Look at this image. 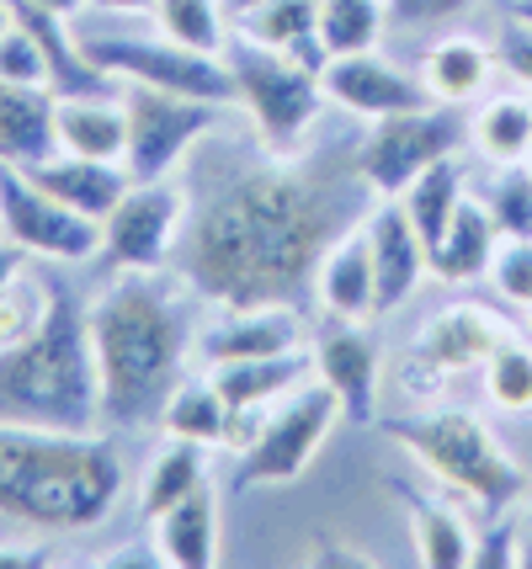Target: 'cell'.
<instances>
[{"label":"cell","mask_w":532,"mask_h":569,"mask_svg":"<svg viewBox=\"0 0 532 569\" xmlns=\"http://www.w3.org/2000/svg\"><path fill=\"white\" fill-rule=\"evenodd\" d=\"M357 149L325 154H229L224 176L187 198L177 267L219 309L299 303L320 277L325 250L352 229L368 202Z\"/></svg>","instance_id":"6da1fadb"},{"label":"cell","mask_w":532,"mask_h":569,"mask_svg":"<svg viewBox=\"0 0 532 569\" xmlns=\"http://www.w3.org/2000/svg\"><path fill=\"white\" fill-rule=\"evenodd\" d=\"M86 320L102 372V426H160V410L181 389L198 347L192 309L177 288L154 282V272H118L86 303Z\"/></svg>","instance_id":"7a4b0ae2"},{"label":"cell","mask_w":532,"mask_h":569,"mask_svg":"<svg viewBox=\"0 0 532 569\" xmlns=\"http://www.w3.org/2000/svg\"><path fill=\"white\" fill-rule=\"evenodd\" d=\"M123 458L97 431L0 421V517L32 532H80L118 506Z\"/></svg>","instance_id":"3957f363"},{"label":"cell","mask_w":532,"mask_h":569,"mask_svg":"<svg viewBox=\"0 0 532 569\" xmlns=\"http://www.w3.org/2000/svg\"><path fill=\"white\" fill-rule=\"evenodd\" d=\"M0 421L38 431H97L102 372L91 320L64 282H49V315L17 347H0Z\"/></svg>","instance_id":"277c9868"},{"label":"cell","mask_w":532,"mask_h":569,"mask_svg":"<svg viewBox=\"0 0 532 569\" xmlns=\"http://www.w3.org/2000/svg\"><path fill=\"white\" fill-rule=\"evenodd\" d=\"M389 437L421 458V469L448 479L453 490L480 506L484 517H506L528 496V473L506 447L490 437V426L463 416V410H436V416H410L389 421Z\"/></svg>","instance_id":"5b68a950"},{"label":"cell","mask_w":532,"mask_h":569,"mask_svg":"<svg viewBox=\"0 0 532 569\" xmlns=\"http://www.w3.org/2000/svg\"><path fill=\"white\" fill-rule=\"evenodd\" d=\"M224 64L234 74V101L251 112L255 133H261V149L299 154L309 123L320 118V101H325L320 74L299 59H288L282 49L245 38V32L224 38Z\"/></svg>","instance_id":"8992f818"},{"label":"cell","mask_w":532,"mask_h":569,"mask_svg":"<svg viewBox=\"0 0 532 569\" xmlns=\"http://www.w3.org/2000/svg\"><path fill=\"white\" fill-rule=\"evenodd\" d=\"M118 97H123L128 112L123 171L133 181L171 176L187 160V149L219 128V101L177 97V91H160V86H139V80H123Z\"/></svg>","instance_id":"52a82bcc"},{"label":"cell","mask_w":532,"mask_h":569,"mask_svg":"<svg viewBox=\"0 0 532 569\" xmlns=\"http://www.w3.org/2000/svg\"><path fill=\"white\" fill-rule=\"evenodd\" d=\"M80 53L112 80H139V86H160L177 97L219 101V107L234 101V74H229L224 53L181 49L171 38H118V32L80 38Z\"/></svg>","instance_id":"ba28073f"},{"label":"cell","mask_w":532,"mask_h":569,"mask_svg":"<svg viewBox=\"0 0 532 569\" xmlns=\"http://www.w3.org/2000/svg\"><path fill=\"white\" fill-rule=\"evenodd\" d=\"M341 416V399L330 395V383L320 389H299L282 405L278 416H267L245 452H240V473L234 490H255V485H293L299 473L314 463V452L325 447L330 426Z\"/></svg>","instance_id":"9c48e42d"},{"label":"cell","mask_w":532,"mask_h":569,"mask_svg":"<svg viewBox=\"0 0 532 569\" xmlns=\"http://www.w3.org/2000/svg\"><path fill=\"white\" fill-rule=\"evenodd\" d=\"M181 223H187V187H177L171 176L133 181L102 219V261L112 272H160L177 256Z\"/></svg>","instance_id":"30bf717a"},{"label":"cell","mask_w":532,"mask_h":569,"mask_svg":"<svg viewBox=\"0 0 532 569\" xmlns=\"http://www.w3.org/2000/svg\"><path fill=\"white\" fill-rule=\"evenodd\" d=\"M463 144V118L458 112H436V107H415L400 118H379V128L357 144V166L368 176V187L379 198H405L415 176L448 160Z\"/></svg>","instance_id":"8fae6325"},{"label":"cell","mask_w":532,"mask_h":569,"mask_svg":"<svg viewBox=\"0 0 532 569\" xmlns=\"http://www.w3.org/2000/svg\"><path fill=\"white\" fill-rule=\"evenodd\" d=\"M0 234L17 240L27 256H49V261H86L102 250V223L49 198L11 160H0Z\"/></svg>","instance_id":"7c38bea8"},{"label":"cell","mask_w":532,"mask_h":569,"mask_svg":"<svg viewBox=\"0 0 532 569\" xmlns=\"http://www.w3.org/2000/svg\"><path fill=\"white\" fill-rule=\"evenodd\" d=\"M320 86L335 107H347L357 118H400V112H415V107H431V91L421 80H410L405 70L383 64L373 53H335L325 70H320Z\"/></svg>","instance_id":"4fadbf2b"},{"label":"cell","mask_w":532,"mask_h":569,"mask_svg":"<svg viewBox=\"0 0 532 569\" xmlns=\"http://www.w3.org/2000/svg\"><path fill=\"white\" fill-rule=\"evenodd\" d=\"M314 372H320V383H330V395L341 399L347 421L357 426L373 421V405H379V347L362 330V320H335L320 330Z\"/></svg>","instance_id":"5bb4252c"},{"label":"cell","mask_w":532,"mask_h":569,"mask_svg":"<svg viewBox=\"0 0 532 569\" xmlns=\"http://www.w3.org/2000/svg\"><path fill=\"white\" fill-rule=\"evenodd\" d=\"M368 246H373V272H379V315L383 309H394V303H405L415 288H421V277L431 272V256H426V240L415 234V223H410L405 202H379L373 213H368Z\"/></svg>","instance_id":"9a60e30c"},{"label":"cell","mask_w":532,"mask_h":569,"mask_svg":"<svg viewBox=\"0 0 532 569\" xmlns=\"http://www.w3.org/2000/svg\"><path fill=\"white\" fill-rule=\"evenodd\" d=\"M299 347V315L293 303H267V309H224V320L198 330V357L208 368L219 362H251V357H278Z\"/></svg>","instance_id":"2e32d148"},{"label":"cell","mask_w":532,"mask_h":569,"mask_svg":"<svg viewBox=\"0 0 532 569\" xmlns=\"http://www.w3.org/2000/svg\"><path fill=\"white\" fill-rule=\"evenodd\" d=\"M49 198H59L64 208H76L86 219L102 223L118 198H123L128 187H133V176L118 166V160H86V154H49V160H38V166H22Z\"/></svg>","instance_id":"e0dca14e"},{"label":"cell","mask_w":532,"mask_h":569,"mask_svg":"<svg viewBox=\"0 0 532 569\" xmlns=\"http://www.w3.org/2000/svg\"><path fill=\"white\" fill-rule=\"evenodd\" d=\"M495 330L484 320L480 309H448L421 330V341L410 351V368L431 372V378H453V372H474L490 362L495 351Z\"/></svg>","instance_id":"ac0fdd59"},{"label":"cell","mask_w":532,"mask_h":569,"mask_svg":"<svg viewBox=\"0 0 532 569\" xmlns=\"http://www.w3.org/2000/svg\"><path fill=\"white\" fill-rule=\"evenodd\" d=\"M314 288H320V298H325V309L335 320H368V315H379V272H373L368 229H347L325 250Z\"/></svg>","instance_id":"d6986e66"},{"label":"cell","mask_w":532,"mask_h":569,"mask_svg":"<svg viewBox=\"0 0 532 569\" xmlns=\"http://www.w3.org/2000/svg\"><path fill=\"white\" fill-rule=\"evenodd\" d=\"M154 553L171 569H213L219 565V500L198 485L187 500L154 517Z\"/></svg>","instance_id":"ffe728a7"},{"label":"cell","mask_w":532,"mask_h":569,"mask_svg":"<svg viewBox=\"0 0 532 569\" xmlns=\"http://www.w3.org/2000/svg\"><path fill=\"white\" fill-rule=\"evenodd\" d=\"M53 101L59 97L49 86H11V80H0V160L38 166V160L59 154Z\"/></svg>","instance_id":"44dd1931"},{"label":"cell","mask_w":532,"mask_h":569,"mask_svg":"<svg viewBox=\"0 0 532 569\" xmlns=\"http://www.w3.org/2000/svg\"><path fill=\"white\" fill-rule=\"evenodd\" d=\"M309 378V351H278V357H251V362H219L213 389L224 395L229 416H261L272 399L293 395Z\"/></svg>","instance_id":"7402d4cb"},{"label":"cell","mask_w":532,"mask_h":569,"mask_svg":"<svg viewBox=\"0 0 532 569\" xmlns=\"http://www.w3.org/2000/svg\"><path fill=\"white\" fill-rule=\"evenodd\" d=\"M53 128H59V149L64 154L118 160L123 166V149H128L123 97H59L53 101Z\"/></svg>","instance_id":"603a6c76"},{"label":"cell","mask_w":532,"mask_h":569,"mask_svg":"<svg viewBox=\"0 0 532 569\" xmlns=\"http://www.w3.org/2000/svg\"><path fill=\"white\" fill-rule=\"evenodd\" d=\"M240 32L267 43V49H282L288 59H299L320 74L330 64L325 43H320V0H267L255 6L251 17H240Z\"/></svg>","instance_id":"cb8c5ba5"},{"label":"cell","mask_w":532,"mask_h":569,"mask_svg":"<svg viewBox=\"0 0 532 569\" xmlns=\"http://www.w3.org/2000/svg\"><path fill=\"white\" fill-rule=\"evenodd\" d=\"M383 490L405 506L421 565H426V569H463V565H474V543H469V532L458 527L453 511H442L436 500H426L421 490H410V485H400V479H389Z\"/></svg>","instance_id":"d4e9b609"},{"label":"cell","mask_w":532,"mask_h":569,"mask_svg":"<svg viewBox=\"0 0 532 569\" xmlns=\"http://www.w3.org/2000/svg\"><path fill=\"white\" fill-rule=\"evenodd\" d=\"M495 234H501V229H495L484 202H458L442 246L431 250V272L442 277V282H474V277L490 272V261H495Z\"/></svg>","instance_id":"484cf974"},{"label":"cell","mask_w":532,"mask_h":569,"mask_svg":"<svg viewBox=\"0 0 532 569\" xmlns=\"http://www.w3.org/2000/svg\"><path fill=\"white\" fill-rule=\"evenodd\" d=\"M400 202H405L410 223H415V234L426 240V256H431V250L442 246V234H448V223H453L458 202H463V171H458L453 154L436 160V166H426V171L405 187Z\"/></svg>","instance_id":"4316f807"},{"label":"cell","mask_w":532,"mask_h":569,"mask_svg":"<svg viewBox=\"0 0 532 569\" xmlns=\"http://www.w3.org/2000/svg\"><path fill=\"white\" fill-rule=\"evenodd\" d=\"M490 80V49L474 38H448L421 59V86L442 101H469L484 91Z\"/></svg>","instance_id":"83f0119b"},{"label":"cell","mask_w":532,"mask_h":569,"mask_svg":"<svg viewBox=\"0 0 532 569\" xmlns=\"http://www.w3.org/2000/svg\"><path fill=\"white\" fill-rule=\"evenodd\" d=\"M160 431L165 437H187V442H224L229 437V405L224 395L213 389V378L208 383H187L181 378V389L165 399V410H160Z\"/></svg>","instance_id":"f1b7e54d"},{"label":"cell","mask_w":532,"mask_h":569,"mask_svg":"<svg viewBox=\"0 0 532 569\" xmlns=\"http://www.w3.org/2000/svg\"><path fill=\"white\" fill-rule=\"evenodd\" d=\"M203 485V442H187V437H171L160 447V458L144 473V517H160L171 511L177 500H187Z\"/></svg>","instance_id":"f546056e"},{"label":"cell","mask_w":532,"mask_h":569,"mask_svg":"<svg viewBox=\"0 0 532 569\" xmlns=\"http://www.w3.org/2000/svg\"><path fill=\"white\" fill-rule=\"evenodd\" d=\"M474 144H480L484 160L516 166L532 149V101H522V97L484 101V112L474 118Z\"/></svg>","instance_id":"4dcf8cb0"},{"label":"cell","mask_w":532,"mask_h":569,"mask_svg":"<svg viewBox=\"0 0 532 569\" xmlns=\"http://www.w3.org/2000/svg\"><path fill=\"white\" fill-rule=\"evenodd\" d=\"M389 27L383 0H320V43L325 53H368Z\"/></svg>","instance_id":"1f68e13d"},{"label":"cell","mask_w":532,"mask_h":569,"mask_svg":"<svg viewBox=\"0 0 532 569\" xmlns=\"http://www.w3.org/2000/svg\"><path fill=\"white\" fill-rule=\"evenodd\" d=\"M154 22H160V38L198 53H219L229 38L219 0H154Z\"/></svg>","instance_id":"d6a6232c"},{"label":"cell","mask_w":532,"mask_h":569,"mask_svg":"<svg viewBox=\"0 0 532 569\" xmlns=\"http://www.w3.org/2000/svg\"><path fill=\"white\" fill-rule=\"evenodd\" d=\"M484 395L511 416L532 410V347L522 341H495L490 362H484Z\"/></svg>","instance_id":"836d02e7"},{"label":"cell","mask_w":532,"mask_h":569,"mask_svg":"<svg viewBox=\"0 0 532 569\" xmlns=\"http://www.w3.org/2000/svg\"><path fill=\"white\" fill-rule=\"evenodd\" d=\"M49 315V282L17 272L0 288V347H17L22 336H32Z\"/></svg>","instance_id":"e575fe53"},{"label":"cell","mask_w":532,"mask_h":569,"mask_svg":"<svg viewBox=\"0 0 532 569\" xmlns=\"http://www.w3.org/2000/svg\"><path fill=\"white\" fill-rule=\"evenodd\" d=\"M484 208H490V219L506 240H532V166L501 176Z\"/></svg>","instance_id":"d590c367"},{"label":"cell","mask_w":532,"mask_h":569,"mask_svg":"<svg viewBox=\"0 0 532 569\" xmlns=\"http://www.w3.org/2000/svg\"><path fill=\"white\" fill-rule=\"evenodd\" d=\"M0 80H11V86H49V59H43L38 38L22 22H11V32L0 38Z\"/></svg>","instance_id":"8d00e7d4"},{"label":"cell","mask_w":532,"mask_h":569,"mask_svg":"<svg viewBox=\"0 0 532 569\" xmlns=\"http://www.w3.org/2000/svg\"><path fill=\"white\" fill-rule=\"evenodd\" d=\"M490 272H495V288L511 298V303H532V240H506V246L495 250V261H490Z\"/></svg>","instance_id":"74e56055"},{"label":"cell","mask_w":532,"mask_h":569,"mask_svg":"<svg viewBox=\"0 0 532 569\" xmlns=\"http://www.w3.org/2000/svg\"><path fill=\"white\" fill-rule=\"evenodd\" d=\"M469 6H480V0H383V11H389V27H400V32H415V27H436V22H453V17H463Z\"/></svg>","instance_id":"f35d334b"},{"label":"cell","mask_w":532,"mask_h":569,"mask_svg":"<svg viewBox=\"0 0 532 569\" xmlns=\"http://www.w3.org/2000/svg\"><path fill=\"white\" fill-rule=\"evenodd\" d=\"M474 565H484V569L522 565V548H516V521H511V517H490V532L474 543Z\"/></svg>","instance_id":"ab89813d"},{"label":"cell","mask_w":532,"mask_h":569,"mask_svg":"<svg viewBox=\"0 0 532 569\" xmlns=\"http://www.w3.org/2000/svg\"><path fill=\"white\" fill-rule=\"evenodd\" d=\"M495 59H501L522 86H532V27H522L511 17V27L501 32V43H495Z\"/></svg>","instance_id":"60d3db41"},{"label":"cell","mask_w":532,"mask_h":569,"mask_svg":"<svg viewBox=\"0 0 532 569\" xmlns=\"http://www.w3.org/2000/svg\"><path fill=\"white\" fill-rule=\"evenodd\" d=\"M49 565V548H17L0 543V569H43Z\"/></svg>","instance_id":"b9f144b4"},{"label":"cell","mask_w":532,"mask_h":569,"mask_svg":"<svg viewBox=\"0 0 532 569\" xmlns=\"http://www.w3.org/2000/svg\"><path fill=\"white\" fill-rule=\"evenodd\" d=\"M22 256H27V250L17 246V240H0V288H6V282H11L17 272H22Z\"/></svg>","instance_id":"7bdbcfd3"},{"label":"cell","mask_w":532,"mask_h":569,"mask_svg":"<svg viewBox=\"0 0 532 569\" xmlns=\"http://www.w3.org/2000/svg\"><path fill=\"white\" fill-rule=\"evenodd\" d=\"M102 11H154V0H91Z\"/></svg>","instance_id":"ee69618b"},{"label":"cell","mask_w":532,"mask_h":569,"mask_svg":"<svg viewBox=\"0 0 532 569\" xmlns=\"http://www.w3.org/2000/svg\"><path fill=\"white\" fill-rule=\"evenodd\" d=\"M219 6H224V17H234V22H240V17H251L255 6H267V0H219Z\"/></svg>","instance_id":"f6af8a7d"},{"label":"cell","mask_w":532,"mask_h":569,"mask_svg":"<svg viewBox=\"0 0 532 569\" xmlns=\"http://www.w3.org/2000/svg\"><path fill=\"white\" fill-rule=\"evenodd\" d=\"M32 6H49V11H59V17H70V11L91 6V0H32Z\"/></svg>","instance_id":"bcb514c9"},{"label":"cell","mask_w":532,"mask_h":569,"mask_svg":"<svg viewBox=\"0 0 532 569\" xmlns=\"http://www.w3.org/2000/svg\"><path fill=\"white\" fill-rule=\"evenodd\" d=\"M11 22H17V17H11V0H0V38L11 32Z\"/></svg>","instance_id":"7dc6e473"},{"label":"cell","mask_w":532,"mask_h":569,"mask_svg":"<svg viewBox=\"0 0 532 569\" xmlns=\"http://www.w3.org/2000/svg\"><path fill=\"white\" fill-rule=\"evenodd\" d=\"M516 22L532 27V0H516Z\"/></svg>","instance_id":"c3c4849f"},{"label":"cell","mask_w":532,"mask_h":569,"mask_svg":"<svg viewBox=\"0 0 532 569\" xmlns=\"http://www.w3.org/2000/svg\"><path fill=\"white\" fill-rule=\"evenodd\" d=\"M528 517H532V496H528Z\"/></svg>","instance_id":"681fc988"},{"label":"cell","mask_w":532,"mask_h":569,"mask_svg":"<svg viewBox=\"0 0 532 569\" xmlns=\"http://www.w3.org/2000/svg\"><path fill=\"white\" fill-rule=\"evenodd\" d=\"M528 315H532V303H528Z\"/></svg>","instance_id":"f907efd6"},{"label":"cell","mask_w":532,"mask_h":569,"mask_svg":"<svg viewBox=\"0 0 532 569\" xmlns=\"http://www.w3.org/2000/svg\"><path fill=\"white\" fill-rule=\"evenodd\" d=\"M528 160H532V149H528Z\"/></svg>","instance_id":"816d5d0a"}]
</instances>
